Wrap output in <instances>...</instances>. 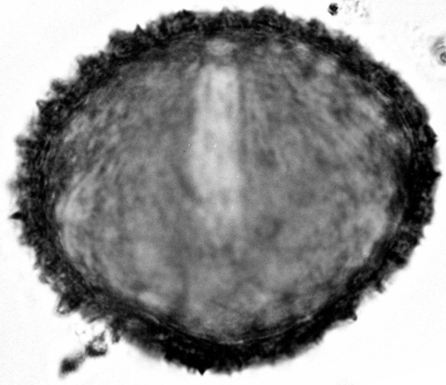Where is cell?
Returning <instances> with one entry per match:
<instances>
[{
	"label": "cell",
	"mask_w": 446,
	"mask_h": 385,
	"mask_svg": "<svg viewBox=\"0 0 446 385\" xmlns=\"http://www.w3.org/2000/svg\"><path fill=\"white\" fill-rule=\"evenodd\" d=\"M233 45L224 40H214L208 45V51L214 55H225L233 50Z\"/></svg>",
	"instance_id": "obj_1"
}]
</instances>
